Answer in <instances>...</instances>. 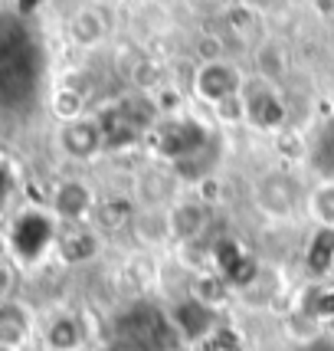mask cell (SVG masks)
<instances>
[{
    "label": "cell",
    "instance_id": "cell-1",
    "mask_svg": "<svg viewBox=\"0 0 334 351\" xmlns=\"http://www.w3.org/2000/svg\"><path fill=\"white\" fill-rule=\"evenodd\" d=\"M56 240V230H53V220L40 210H27V214L16 217L14 233H10V246L16 250V256L27 263H36L43 256L49 243Z\"/></svg>",
    "mask_w": 334,
    "mask_h": 351
},
{
    "label": "cell",
    "instance_id": "cell-2",
    "mask_svg": "<svg viewBox=\"0 0 334 351\" xmlns=\"http://www.w3.org/2000/svg\"><path fill=\"white\" fill-rule=\"evenodd\" d=\"M240 86H243L240 69L223 60H207L197 69V76H194V92L210 106H223L229 99H236Z\"/></svg>",
    "mask_w": 334,
    "mask_h": 351
},
{
    "label": "cell",
    "instance_id": "cell-3",
    "mask_svg": "<svg viewBox=\"0 0 334 351\" xmlns=\"http://www.w3.org/2000/svg\"><path fill=\"white\" fill-rule=\"evenodd\" d=\"M256 204H259V210L266 217H272V220L292 217L295 204H298V187H295V181H292L289 174L272 171V174H266V178L259 181Z\"/></svg>",
    "mask_w": 334,
    "mask_h": 351
},
{
    "label": "cell",
    "instance_id": "cell-4",
    "mask_svg": "<svg viewBox=\"0 0 334 351\" xmlns=\"http://www.w3.org/2000/svg\"><path fill=\"white\" fill-rule=\"evenodd\" d=\"M161 335H164V319L154 315L151 308H135L118 322V338L128 351H154Z\"/></svg>",
    "mask_w": 334,
    "mask_h": 351
},
{
    "label": "cell",
    "instance_id": "cell-5",
    "mask_svg": "<svg viewBox=\"0 0 334 351\" xmlns=\"http://www.w3.org/2000/svg\"><path fill=\"white\" fill-rule=\"evenodd\" d=\"M53 210L62 223L69 227H79L92 210V191L82 181H62L53 194Z\"/></svg>",
    "mask_w": 334,
    "mask_h": 351
},
{
    "label": "cell",
    "instance_id": "cell-6",
    "mask_svg": "<svg viewBox=\"0 0 334 351\" xmlns=\"http://www.w3.org/2000/svg\"><path fill=\"white\" fill-rule=\"evenodd\" d=\"M60 145L69 158H92V154L102 152V128H99V122H89V119L69 122L62 125Z\"/></svg>",
    "mask_w": 334,
    "mask_h": 351
},
{
    "label": "cell",
    "instance_id": "cell-7",
    "mask_svg": "<svg viewBox=\"0 0 334 351\" xmlns=\"http://www.w3.org/2000/svg\"><path fill=\"white\" fill-rule=\"evenodd\" d=\"M33 335V322L27 306L20 302H3L0 306V348L3 351H16L20 345H27Z\"/></svg>",
    "mask_w": 334,
    "mask_h": 351
},
{
    "label": "cell",
    "instance_id": "cell-8",
    "mask_svg": "<svg viewBox=\"0 0 334 351\" xmlns=\"http://www.w3.org/2000/svg\"><path fill=\"white\" fill-rule=\"evenodd\" d=\"M207 227V207L197 200H183L167 210V230L177 240H197Z\"/></svg>",
    "mask_w": 334,
    "mask_h": 351
},
{
    "label": "cell",
    "instance_id": "cell-9",
    "mask_svg": "<svg viewBox=\"0 0 334 351\" xmlns=\"http://www.w3.org/2000/svg\"><path fill=\"white\" fill-rule=\"evenodd\" d=\"M56 246H60V256L66 263H86L99 253V233H92L86 227H69L66 233L56 237Z\"/></svg>",
    "mask_w": 334,
    "mask_h": 351
},
{
    "label": "cell",
    "instance_id": "cell-10",
    "mask_svg": "<svg viewBox=\"0 0 334 351\" xmlns=\"http://www.w3.org/2000/svg\"><path fill=\"white\" fill-rule=\"evenodd\" d=\"M246 106V122L259 125V128H275L282 122V106L272 92H253V95H243Z\"/></svg>",
    "mask_w": 334,
    "mask_h": 351
},
{
    "label": "cell",
    "instance_id": "cell-11",
    "mask_svg": "<svg viewBox=\"0 0 334 351\" xmlns=\"http://www.w3.org/2000/svg\"><path fill=\"white\" fill-rule=\"evenodd\" d=\"M46 345L53 351H79L82 345V325L69 315H60L46 325Z\"/></svg>",
    "mask_w": 334,
    "mask_h": 351
},
{
    "label": "cell",
    "instance_id": "cell-12",
    "mask_svg": "<svg viewBox=\"0 0 334 351\" xmlns=\"http://www.w3.org/2000/svg\"><path fill=\"white\" fill-rule=\"evenodd\" d=\"M227 295H229V286L223 276H200L197 282H194V295H190V299L213 312L216 306H223Z\"/></svg>",
    "mask_w": 334,
    "mask_h": 351
},
{
    "label": "cell",
    "instance_id": "cell-13",
    "mask_svg": "<svg viewBox=\"0 0 334 351\" xmlns=\"http://www.w3.org/2000/svg\"><path fill=\"white\" fill-rule=\"evenodd\" d=\"M73 36H76L82 46L102 43V36H105V20L95 14V10H79V14L73 16Z\"/></svg>",
    "mask_w": 334,
    "mask_h": 351
},
{
    "label": "cell",
    "instance_id": "cell-14",
    "mask_svg": "<svg viewBox=\"0 0 334 351\" xmlns=\"http://www.w3.org/2000/svg\"><path fill=\"white\" fill-rule=\"evenodd\" d=\"M308 210L318 220L321 230H334V181H324L318 191L308 197Z\"/></svg>",
    "mask_w": 334,
    "mask_h": 351
},
{
    "label": "cell",
    "instance_id": "cell-15",
    "mask_svg": "<svg viewBox=\"0 0 334 351\" xmlns=\"http://www.w3.org/2000/svg\"><path fill=\"white\" fill-rule=\"evenodd\" d=\"M138 197L144 200V204H164L170 197V178L161 174V171H144L141 178H138Z\"/></svg>",
    "mask_w": 334,
    "mask_h": 351
},
{
    "label": "cell",
    "instance_id": "cell-16",
    "mask_svg": "<svg viewBox=\"0 0 334 351\" xmlns=\"http://www.w3.org/2000/svg\"><path fill=\"white\" fill-rule=\"evenodd\" d=\"M181 328L187 332L190 338H197L207 332V325H210V308H203L200 302H194V299H187V302H181Z\"/></svg>",
    "mask_w": 334,
    "mask_h": 351
},
{
    "label": "cell",
    "instance_id": "cell-17",
    "mask_svg": "<svg viewBox=\"0 0 334 351\" xmlns=\"http://www.w3.org/2000/svg\"><path fill=\"white\" fill-rule=\"evenodd\" d=\"M53 115H56L62 125L79 122V119H82V95H79L76 89H60L53 95Z\"/></svg>",
    "mask_w": 334,
    "mask_h": 351
},
{
    "label": "cell",
    "instance_id": "cell-18",
    "mask_svg": "<svg viewBox=\"0 0 334 351\" xmlns=\"http://www.w3.org/2000/svg\"><path fill=\"white\" fill-rule=\"evenodd\" d=\"M315 165L328 181H334V119L321 128L318 145H315Z\"/></svg>",
    "mask_w": 334,
    "mask_h": 351
},
{
    "label": "cell",
    "instance_id": "cell-19",
    "mask_svg": "<svg viewBox=\"0 0 334 351\" xmlns=\"http://www.w3.org/2000/svg\"><path fill=\"white\" fill-rule=\"evenodd\" d=\"M256 66L259 73H266V76H279L285 69V49L279 43H262L256 53Z\"/></svg>",
    "mask_w": 334,
    "mask_h": 351
},
{
    "label": "cell",
    "instance_id": "cell-20",
    "mask_svg": "<svg viewBox=\"0 0 334 351\" xmlns=\"http://www.w3.org/2000/svg\"><path fill=\"white\" fill-rule=\"evenodd\" d=\"M102 227L105 230L131 227V204L128 200H105V207H102Z\"/></svg>",
    "mask_w": 334,
    "mask_h": 351
},
{
    "label": "cell",
    "instance_id": "cell-21",
    "mask_svg": "<svg viewBox=\"0 0 334 351\" xmlns=\"http://www.w3.org/2000/svg\"><path fill=\"white\" fill-rule=\"evenodd\" d=\"M10 289H14V273H10V266H7V263H0V306L7 302Z\"/></svg>",
    "mask_w": 334,
    "mask_h": 351
},
{
    "label": "cell",
    "instance_id": "cell-22",
    "mask_svg": "<svg viewBox=\"0 0 334 351\" xmlns=\"http://www.w3.org/2000/svg\"><path fill=\"white\" fill-rule=\"evenodd\" d=\"M305 351H334V341H311Z\"/></svg>",
    "mask_w": 334,
    "mask_h": 351
},
{
    "label": "cell",
    "instance_id": "cell-23",
    "mask_svg": "<svg viewBox=\"0 0 334 351\" xmlns=\"http://www.w3.org/2000/svg\"><path fill=\"white\" fill-rule=\"evenodd\" d=\"M0 351H3V348H0Z\"/></svg>",
    "mask_w": 334,
    "mask_h": 351
}]
</instances>
